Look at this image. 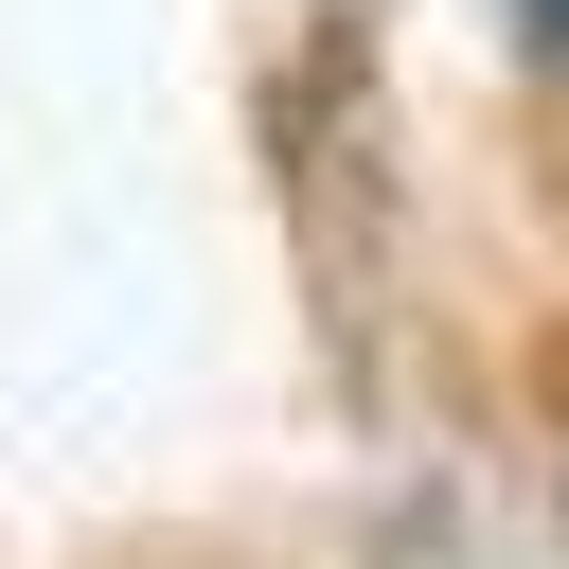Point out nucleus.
<instances>
[{
    "label": "nucleus",
    "instance_id": "1",
    "mask_svg": "<svg viewBox=\"0 0 569 569\" xmlns=\"http://www.w3.org/2000/svg\"><path fill=\"white\" fill-rule=\"evenodd\" d=\"M516 18H533V53H551V71H569V0H516Z\"/></svg>",
    "mask_w": 569,
    "mask_h": 569
}]
</instances>
